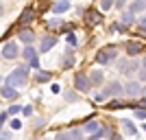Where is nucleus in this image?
<instances>
[{
	"label": "nucleus",
	"mask_w": 146,
	"mask_h": 140,
	"mask_svg": "<svg viewBox=\"0 0 146 140\" xmlns=\"http://www.w3.org/2000/svg\"><path fill=\"white\" fill-rule=\"evenodd\" d=\"M35 79L39 81V83H42V81H48V79H50V72H37Z\"/></svg>",
	"instance_id": "4be33fe9"
},
{
	"label": "nucleus",
	"mask_w": 146,
	"mask_h": 140,
	"mask_svg": "<svg viewBox=\"0 0 146 140\" xmlns=\"http://www.w3.org/2000/svg\"><path fill=\"white\" fill-rule=\"evenodd\" d=\"M46 140H52V138H46Z\"/></svg>",
	"instance_id": "c9c22d12"
},
{
	"label": "nucleus",
	"mask_w": 146,
	"mask_h": 140,
	"mask_svg": "<svg viewBox=\"0 0 146 140\" xmlns=\"http://www.w3.org/2000/svg\"><path fill=\"white\" fill-rule=\"evenodd\" d=\"M18 55H20V46L15 42H9L5 48H2V57H5V59H15Z\"/></svg>",
	"instance_id": "39448f33"
},
{
	"label": "nucleus",
	"mask_w": 146,
	"mask_h": 140,
	"mask_svg": "<svg viewBox=\"0 0 146 140\" xmlns=\"http://www.w3.org/2000/svg\"><path fill=\"white\" fill-rule=\"evenodd\" d=\"M2 11H5V9H2V7H0V15H2Z\"/></svg>",
	"instance_id": "f704fd0d"
},
{
	"label": "nucleus",
	"mask_w": 146,
	"mask_h": 140,
	"mask_svg": "<svg viewBox=\"0 0 146 140\" xmlns=\"http://www.w3.org/2000/svg\"><path fill=\"white\" fill-rule=\"evenodd\" d=\"M87 79H90V83H103V72H100V70H94Z\"/></svg>",
	"instance_id": "f3484780"
},
{
	"label": "nucleus",
	"mask_w": 146,
	"mask_h": 140,
	"mask_svg": "<svg viewBox=\"0 0 146 140\" xmlns=\"http://www.w3.org/2000/svg\"><path fill=\"white\" fill-rule=\"evenodd\" d=\"M124 48H127V53L131 57H135V55H140L142 53V44H137V42H127V46H124Z\"/></svg>",
	"instance_id": "9d476101"
},
{
	"label": "nucleus",
	"mask_w": 146,
	"mask_h": 140,
	"mask_svg": "<svg viewBox=\"0 0 146 140\" xmlns=\"http://www.w3.org/2000/svg\"><path fill=\"white\" fill-rule=\"evenodd\" d=\"M85 15H87V22H90L92 26L100 24V20H103V15H100V13H98V11H94V9H90V11H87Z\"/></svg>",
	"instance_id": "6e6552de"
},
{
	"label": "nucleus",
	"mask_w": 146,
	"mask_h": 140,
	"mask_svg": "<svg viewBox=\"0 0 146 140\" xmlns=\"http://www.w3.org/2000/svg\"><path fill=\"white\" fill-rule=\"evenodd\" d=\"M122 127H124V131H127V134H131V136L137 134V127H135L131 121H122Z\"/></svg>",
	"instance_id": "2eb2a0df"
},
{
	"label": "nucleus",
	"mask_w": 146,
	"mask_h": 140,
	"mask_svg": "<svg viewBox=\"0 0 146 140\" xmlns=\"http://www.w3.org/2000/svg\"><path fill=\"white\" fill-rule=\"evenodd\" d=\"M107 107H109V110H118V107H127V103H124V101H111Z\"/></svg>",
	"instance_id": "412c9836"
},
{
	"label": "nucleus",
	"mask_w": 146,
	"mask_h": 140,
	"mask_svg": "<svg viewBox=\"0 0 146 140\" xmlns=\"http://www.w3.org/2000/svg\"><path fill=\"white\" fill-rule=\"evenodd\" d=\"M116 59V46H107V48H100L96 53V61L98 64H109V61Z\"/></svg>",
	"instance_id": "f03ea898"
},
{
	"label": "nucleus",
	"mask_w": 146,
	"mask_h": 140,
	"mask_svg": "<svg viewBox=\"0 0 146 140\" xmlns=\"http://www.w3.org/2000/svg\"><path fill=\"white\" fill-rule=\"evenodd\" d=\"M55 44H57V37H55V35H48V37L42 42V48H39V53H48V50L52 48Z\"/></svg>",
	"instance_id": "1a4fd4ad"
},
{
	"label": "nucleus",
	"mask_w": 146,
	"mask_h": 140,
	"mask_svg": "<svg viewBox=\"0 0 146 140\" xmlns=\"http://www.w3.org/2000/svg\"><path fill=\"white\" fill-rule=\"evenodd\" d=\"M105 136H109V129H107V127H100L98 131H94V134L90 136V140H98V138H105Z\"/></svg>",
	"instance_id": "dca6fc26"
},
{
	"label": "nucleus",
	"mask_w": 146,
	"mask_h": 140,
	"mask_svg": "<svg viewBox=\"0 0 146 140\" xmlns=\"http://www.w3.org/2000/svg\"><path fill=\"white\" fill-rule=\"evenodd\" d=\"M0 94L5 98H15L18 96V92H15V88H9V85H5V88H0Z\"/></svg>",
	"instance_id": "4468645a"
},
{
	"label": "nucleus",
	"mask_w": 146,
	"mask_h": 140,
	"mask_svg": "<svg viewBox=\"0 0 146 140\" xmlns=\"http://www.w3.org/2000/svg\"><path fill=\"white\" fill-rule=\"evenodd\" d=\"M22 112H24L26 116H31V114H33V107H24V110H22Z\"/></svg>",
	"instance_id": "473e14b6"
},
{
	"label": "nucleus",
	"mask_w": 146,
	"mask_h": 140,
	"mask_svg": "<svg viewBox=\"0 0 146 140\" xmlns=\"http://www.w3.org/2000/svg\"><path fill=\"white\" fill-rule=\"evenodd\" d=\"M111 140H120V136H113V138H111Z\"/></svg>",
	"instance_id": "72a5a7b5"
},
{
	"label": "nucleus",
	"mask_w": 146,
	"mask_h": 140,
	"mask_svg": "<svg viewBox=\"0 0 146 140\" xmlns=\"http://www.w3.org/2000/svg\"><path fill=\"white\" fill-rule=\"evenodd\" d=\"M122 92H124V85L116 81V83H111L107 90H103L100 94H96V101H105V98H109L111 94H122Z\"/></svg>",
	"instance_id": "7ed1b4c3"
},
{
	"label": "nucleus",
	"mask_w": 146,
	"mask_h": 140,
	"mask_svg": "<svg viewBox=\"0 0 146 140\" xmlns=\"http://www.w3.org/2000/svg\"><path fill=\"white\" fill-rule=\"evenodd\" d=\"M33 20V7H29L24 13H22V18H20V24H26V22H31Z\"/></svg>",
	"instance_id": "a211bd4d"
},
{
	"label": "nucleus",
	"mask_w": 146,
	"mask_h": 140,
	"mask_svg": "<svg viewBox=\"0 0 146 140\" xmlns=\"http://www.w3.org/2000/svg\"><path fill=\"white\" fill-rule=\"evenodd\" d=\"M98 129H100V123H98V121H90V123H85V129H83V131L92 136L94 131H98Z\"/></svg>",
	"instance_id": "ddd939ff"
},
{
	"label": "nucleus",
	"mask_w": 146,
	"mask_h": 140,
	"mask_svg": "<svg viewBox=\"0 0 146 140\" xmlns=\"http://www.w3.org/2000/svg\"><path fill=\"white\" fill-rule=\"evenodd\" d=\"M74 85H76V90H79V92H90V88H92L90 79H87L83 72H79L76 77H74Z\"/></svg>",
	"instance_id": "20e7f679"
},
{
	"label": "nucleus",
	"mask_w": 146,
	"mask_h": 140,
	"mask_svg": "<svg viewBox=\"0 0 146 140\" xmlns=\"http://www.w3.org/2000/svg\"><path fill=\"white\" fill-rule=\"evenodd\" d=\"M22 55H24L26 59L31 61V59H33V57H37V50L33 48V46H26V48H24V53H22Z\"/></svg>",
	"instance_id": "6ab92c4d"
},
{
	"label": "nucleus",
	"mask_w": 146,
	"mask_h": 140,
	"mask_svg": "<svg viewBox=\"0 0 146 140\" xmlns=\"http://www.w3.org/2000/svg\"><path fill=\"white\" fill-rule=\"evenodd\" d=\"M9 138H11L9 131H0V140H9Z\"/></svg>",
	"instance_id": "7c9ffc66"
},
{
	"label": "nucleus",
	"mask_w": 146,
	"mask_h": 140,
	"mask_svg": "<svg viewBox=\"0 0 146 140\" xmlns=\"http://www.w3.org/2000/svg\"><path fill=\"white\" fill-rule=\"evenodd\" d=\"M11 127H13V129H20V127H22V121H18V118H13V121H11Z\"/></svg>",
	"instance_id": "cd10ccee"
},
{
	"label": "nucleus",
	"mask_w": 146,
	"mask_h": 140,
	"mask_svg": "<svg viewBox=\"0 0 146 140\" xmlns=\"http://www.w3.org/2000/svg\"><path fill=\"white\" fill-rule=\"evenodd\" d=\"M142 9H144V0H135L133 5H131V11H133V13L142 11Z\"/></svg>",
	"instance_id": "aec40b11"
},
{
	"label": "nucleus",
	"mask_w": 146,
	"mask_h": 140,
	"mask_svg": "<svg viewBox=\"0 0 146 140\" xmlns=\"http://www.w3.org/2000/svg\"><path fill=\"white\" fill-rule=\"evenodd\" d=\"M31 66L35 68V70H39V59H37V57H33V59H31Z\"/></svg>",
	"instance_id": "c85d7f7f"
},
{
	"label": "nucleus",
	"mask_w": 146,
	"mask_h": 140,
	"mask_svg": "<svg viewBox=\"0 0 146 140\" xmlns=\"http://www.w3.org/2000/svg\"><path fill=\"white\" fill-rule=\"evenodd\" d=\"M63 66H72V50H68L66 59H63Z\"/></svg>",
	"instance_id": "393cba45"
},
{
	"label": "nucleus",
	"mask_w": 146,
	"mask_h": 140,
	"mask_svg": "<svg viewBox=\"0 0 146 140\" xmlns=\"http://www.w3.org/2000/svg\"><path fill=\"white\" fill-rule=\"evenodd\" d=\"M68 42L72 44V46H76V37H74V35H72V33H68Z\"/></svg>",
	"instance_id": "c756f323"
},
{
	"label": "nucleus",
	"mask_w": 146,
	"mask_h": 140,
	"mask_svg": "<svg viewBox=\"0 0 146 140\" xmlns=\"http://www.w3.org/2000/svg\"><path fill=\"white\" fill-rule=\"evenodd\" d=\"M26 79H29V70H26L24 66L15 68V70L7 77V85H9V88H18V85H24Z\"/></svg>",
	"instance_id": "f257e3e1"
},
{
	"label": "nucleus",
	"mask_w": 146,
	"mask_h": 140,
	"mask_svg": "<svg viewBox=\"0 0 146 140\" xmlns=\"http://www.w3.org/2000/svg\"><path fill=\"white\" fill-rule=\"evenodd\" d=\"M0 79H2V77H0Z\"/></svg>",
	"instance_id": "e433bc0d"
},
{
	"label": "nucleus",
	"mask_w": 146,
	"mask_h": 140,
	"mask_svg": "<svg viewBox=\"0 0 146 140\" xmlns=\"http://www.w3.org/2000/svg\"><path fill=\"white\" fill-rule=\"evenodd\" d=\"M68 9H70V0H59V2L52 5V11L55 13H63V11H68Z\"/></svg>",
	"instance_id": "f8f14e48"
},
{
	"label": "nucleus",
	"mask_w": 146,
	"mask_h": 140,
	"mask_svg": "<svg viewBox=\"0 0 146 140\" xmlns=\"http://www.w3.org/2000/svg\"><path fill=\"white\" fill-rule=\"evenodd\" d=\"M20 40H22L24 44H29V46H31V42L35 40V33H33L31 29H22V31H20Z\"/></svg>",
	"instance_id": "9b49d317"
},
{
	"label": "nucleus",
	"mask_w": 146,
	"mask_h": 140,
	"mask_svg": "<svg viewBox=\"0 0 146 140\" xmlns=\"http://www.w3.org/2000/svg\"><path fill=\"white\" fill-rule=\"evenodd\" d=\"M135 116H137V121L144 123L146 121V110H137V107H135Z\"/></svg>",
	"instance_id": "5701e85b"
},
{
	"label": "nucleus",
	"mask_w": 146,
	"mask_h": 140,
	"mask_svg": "<svg viewBox=\"0 0 146 140\" xmlns=\"http://www.w3.org/2000/svg\"><path fill=\"white\" fill-rule=\"evenodd\" d=\"M5 121H7V112H5V114H0V129H2V125H5Z\"/></svg>",
	"instance_id": "2f4dec72"
},
{
	"label": "nucleus",
	"mask_w": 146,
	"mask_h": 140,
	"mask_svg": "<svg viewBox=\"0 0 146 140\" xmlns=\"http://www.w3.org/2000/svg\"><path fill=\"white\" fill-rule=\"evenodd\" d=\"M100 7H103V11H107L113 7V0H100Z\"/></svg>",
	"instance_id": "b1692460"
},
{
	"label": "nucleus",
	"mask_w": 146,
	"mask_h": 140,
	"mask_svg": "<svg viewBox=\"0 0 146 140\" xmlns=\"http://www.w3.org/2000/svg\"><path fill=\"white\" fill-rule=\"evenodd\" d=\"M20 110H22L20 105H11V107H9V112H7V114H18Z\"/></svg>",
	"instance_id": "bb28decb"
},
{
	"label": "nucleus",
	"mask_w": 146,
	"mask_h": 140,
	"mask_svg": "<svg viewBox=\"0 0 146 140\" xmlns=\"http://www.w3.org/2000/svg\"><path fill=\"white\" fill-rule=\"evenodd\" d=\"M127 94H129V96H142V94H144V90H142V83H137V81H131V83L127 85Z\"/></svg>",
	"instance_id": "0eeeda50"
},
{
	"label": "nucleus",
	"mask_w": 146,
	"mask_h": 140,
	"mask_svg": "<svg viewBox=\"0 0 146 140\" xmlns=\"http://www.w3.org/2000/svg\"><path fill=\"white\" fill-rule=\"evenodd\" d=\"M55 140H83V131L81 129H70V131H61Z\"/></svg>",
	"instance_id": "423d86ee"
},
{
	"label": "nucleus",
	"mask_w": 146,
	"mask_h": 140,
	"mask_svg": "<svg viewBox=\"0 0 146 140\" xmlns=\"http://www.w3.org/2000/svg\"><path fill=\"white\" fill-rule=\"evenodd\" d=\"M122 22H124V26H127V24H131V22H133V15H131V13H127V15L122 18Z\"/></svg>",
	"instance_id": "a878e982"
}]
</instances>
